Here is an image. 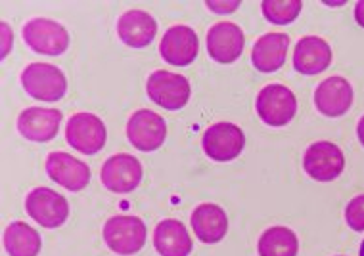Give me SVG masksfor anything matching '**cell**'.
<instances>
[{"instance_id":"30","label":"cell","mask_w":364,"mask_h":256,"mask_svg":"<svg viewBox=\"0 0 364 256\" xmlns=\"http://www.w3.org/2000/svg\"><path fill=\"white\" fill-rule=\"evenodd\" d=\"M358 256H364V241H363V245H360V250H358Z\"/></svg>"},{"instance_id":"11","label":"cell","mask_w":364,"mask_h":256,"mask_svg":"<svg viewBox=\"0 0 364 256\" xmlns=\"http://www.w3.org/2000/svg\"><path fill=\"white\" fill-rule=\"evenodd\" d=\"M102 184L113 194H131L142 180V165L129 153L109 157L100 172Z\"/></svg>"},{"instance_id":"28","label":"cell","mask_w":364,"mask_h":256,"mask_svg":"<svg viewBox=\"0 0 364 256\" xmlns=\"http://www.w3.org/2000/svg\"><path fill=\"white\" fill-rule=\"evenodd\" d=\"M355 19H357L358 26L364 27V0L357 2V6H355Z\"/></svg>"},{"instance_id":"27","label":"cell","mask_w":364,"mask_h":256,"mask_svg":"<svg viewBox=\"0 0 364 256\" xmlns=\"http://www.w3.org/2000/svg\"><path fill=\"white\" fill-rule=\"evenodd\" d=\"M0 27H2V60H4L10 48H12V31H10L8 23H2Z\"/></svg>"},{"instance_id":"4","label":"cell","mask_w":364,"mask_h":256,"mask_svg":"<svg viewBox=\"0 0 364 256\" xmlns=\"http://www.w3.org/2000/svg\"><path fill=\"white\" fill-rule=\"evenodd\" d=\"M146 92L154 104L164 107V109H169V111H176V109H182L188 104L190 82L186 77L157 69L148 77Z\"/></svg>"},{"instance_id":"22","label":"cell","mask_w":364,"mask_h":256,"mask_svg":"<svg viewBox=\"0 0 364 256\" xmlns=\"http://www.w3.org/2000/svg\"><path fill=\"white\" fill-rule=\"evenodd\" d=\"M4 249L10 256H38L41 252V235L26 222H12L4 230Z\"/></svg>"},{"instance_id":"25","label":"cell","mask_w":364,"mask_h":256,"mask_svg":"<svg viewBox=\"0 0 364 256\" xmlns=\"http://www.w3.org/2000/svg\"><path fill=\"white\" fill-rule=\"evenodd\" d=\"M346 220L355 231H364V195H357L349 201L346 208Z\"/></svg>"},{"instance_id":"12","label":"cell","mask_w":364,"mask_h":256,"mask_svg":"<svg viewBox=\"0 0 364 256\" xmlns=\"http://www.w3.org/2000/svg\"><path fill=\"white\" fill-rule=\"evenodd\" d=\"M46 174L50 176V180L58 182L60 186L70 189V191H81L90 182L88 165H85L70 153H63V151H54L48 155Z\"/></svg>"},{"instance_id":"26","label":"cell","mask_w":364,"mask_h":256,"mask_svg":"<svg viewBox=\"0 0 364 256\" xmlns=\"http://www.w3.org/2000/svg\"><path fill=\"white\" fill-rule=\"evenodd\" d=\"M205 6L209 10H213L215 13H232L236 8L240 6L238 0H232V2H219V0H211V2H205Z\"/></svg>"},{"instance_id":"8","label":"cell","mask_w":364,"mask_h":256,"mask_svg":"<svg viewBox=\"0 0 364 256\" xmlns=\"http://www.w3.org/2000/svg\"><path fill=\"white\" fill-rule=\"evenodd\" d=\"M245 136L234 123H215L201 138V148L213 161H232L244 150Z\"/></svg>"},{"instance_id":"3","label":"cell","mask_w":364,"mask_h":256,"mask_svg":"<svg viewBox=\"0 0 364 256\" xmlns=\"http://www.w3.org/2000/svg\"><path fill=\"white\" fill-rule=\"evenodd\" d=\"M21 35L33 52L44 56H60L70 46L68 29L48 18H35L27 21L21 29Z\"/></svg>"},{"instance_id":"23","label":"cell","mask_w":364,"mask_h":256,"mask_svg":"<svg viewBox=\"0 0 364 256\" xmlns=\"http://www.w3.org/2000/svg\"><path fill=\"white\" fill-rule=\"evenodd\" d=\"M259 256H297L299 239L284 226H272L263 231L257 245Z\"/></svg>"},{"instance_id":"6","label":"cell","mask_w":364,"mask_h":256,"mask_svg":"<svg viewBox=\"0 0 364 256\" xmlns=\"http://www.w3.org/2000/svg\"><path fill=\"white\" fill-rule=\"evenodd\" d=\"M106 125L100 117L92 113H75L71 115L65 126L68 144L85 155H95L106 144Z\"/></svg>"},{"instance_id":"18","label":"cell","mask_w":364,"mask_h":256,"mask_svg":"<svg viewBox=\"0 0 364 256\" xmlns=\"http://www.w3.org/2000/svg\"><path fill=\"white\" fill-rule=\"evenodd\" d=\"M190 226L201 243L213 245L225 239L228 231V218L219 205L203 203L194 208V213L190 216Z\"/></svg>"},{"instance_id":"7","label":"cell","mask_w":364,"mask_h":256,"mask_svg":"<svg viewBox=\"0 0 364 256\" xmlns=\"http://www.w3.org/2000/svg\"><path fill=\"white\" fill-rule=\"evenodd\" d=\"M26 211L43 228H60L70 216L68 199L50 188H35L26 199Z\"/></svg>"},{"instance_id":"9","label":"cell","mask_w":364,"mask_h":256,"mask_svg":"<svg viewBox=\"0 0 364 256\" xmlns=\"http://www.w3.org/2000/svg\"><path fill=\"white\" fill-rule=\"evenodd\" d=\"M303 169L316 182L336 180L346 169L343 151L332 142H314L303 157Z\"/></svg>"},{"instance_id":"29","label":"cell","mask_w":364,"mask_h":256,"mask_svg":"<svg viewBox=\"0 0 364 256\" xmlns=\"http://www.w3.org/2000/svg\"><path fill=\"white\" fill-rule=\"evenodd\" d=\"M357 136H358V142L364 145V115L360 117V121H358L357 125Z\"/></svg>"},{"instance_id":"1","label":"cell","mask_w":364,"mask_h":256,"mask_svg":"<svg viewBox=\"0 0 364 256\" xmlns=\"http://www.w3.org/2000/svg\"><path fill=\"white\" fill-rule=\"evenodd\" d=\"M21 84L31 98L38 101L62 100L68 90V79L52 63H31L21 73Z\"/></svg>"},{"instance_id":"15","label":"cell","mask_w":364,"mask_h":256,"mask_svg":"<svg viewBox=\"0 0 364 256\" xmlns=\"http://www.w3.org/2000/svg\"><path fill=\"white\" fill-rule=\"evenodd\" d=\"M208 52L217 63H234L244 52V33L232 21H219L208 33Z\"/></svg>"},{"instance_id":"13","label":"cell","mask_w":364,"mask_h":256,"mask_svg":"<svg viewBox=\"0 0 364 256\" xmlns=\"http://www.w3.org/2000/svg\"><path fill=\"white\" fill-rule=\"evenodd\" d=\"M62 113L48 107H27L19 113L18 132L31 142H50L60 130Z\"/></svg>"},{"instance_id":"20","label":"cell","mask_w":364,"mask_h":256,"mask_svg":"<svg viewBox=\"0 0 364 256\" xmlns=\"http://www.w3.org/2000/svg\"><path fill=\"white\" fill-rule=\"evenodd\" d=\"M289 37L286 33H267L252 50L253 67L261 73H274L282 67L288 54Z\"/></svg>"},{"instance_id":"24","label":"cell","mask_w":364,"mask_h":256,"mask_svg":"<svg viewBox=\"0 0 364 256\" xmlns=\"http://www.w3.org/2000/svg\"><path fill=\"white\" fill-rule=\"evenodd\" d=\"M303 4L299 0H264L261 4L263 16L269 19L270 23L277 26H288L297 19L301 12Z\"/></svg>"},{"instance_id":"19","label":"cell","mask_w":364,"mask_h":256,"mask_svg":"<svg viewBox=\"0 0 364 256\" xmlns=\"http://www.w3.org/2000/svg\"><path fill=\"white\" fill-rule=\"evenodd\" d=\"M157 23L144 10H129L117 21V35L131 48H144L156 38Z\"/></svg>"},{"instance_id":"2","label":"cell","mask_w":364,"mask_h":256,"mask_svg":"<svg viewBox=\"0 0 364 256\" xmlns=\"http://www.w3.org/2000/svg\"><path fill=\"white\" fill-rule=\"evenodd\" d=\"M102 233H104V241L113 252L129 256L139 252L144 247L148 230L139 216L121 214V216H113L107 220Z\"/></svg>"},{"instance_id":"17","label":"cell","mask_w":364,"mask_h":256,"mask_svg":"<svg viewBox=\"0 0 364 256\" xmlns=\"http://www.w3.org/2000/svg\"><path fill=\"white\" fill-rule=\"evenodd\" d=\"M332 63V48L321 37H303L295 44L294 67L301 75H318Z\"/></svg>"},{"instance_id":"16","label":"cell","mask_w":364,"mask_h":256,"mask_svg":"<svg viewBox=\"0 0 364 256\" xmlns=\"http://www.w3.org/2000/svg\"><path fill=\"white\" fill-rule=\"evenodd\" d=\"M314 106L326 117H341L353 106V87L343 77H330L314 90Z\"/></svg>"},{"instance_id":"14","label":"cell","mask_w":364,"mask_h":256,"mask_svg":"<svg viewBox=\"0 0 364 256\" xmlns=\"http://www.w3.org/2000/svg\"><path fill=\"white\" fill-rule=\"evenodd\" d=\"M198 50H200L198 35L186 26L171 27L169 31H165L159 44L161 57L176 67L190 65L198 57Z\"/></svg>"},{"instance_id":"21","label":"cell","mask_w":364,"mask_h":256,"mask_svg":"<svg viewBox=\"0 0 364 256\" xmlns=\"http://www.w3.org/2000/svg\"><path fill=\"white\" fill-rule=\"evenodd\" d=\"M154 247L161 256H188L192 252V239L182 222L167 218L156 226Z\"/></svg>"},{"instance_id":"5","label":"cell","mask_w":364,"mask_h":256,"mask_svg":"<svg viewBox=\"0 0 364 256\" xmlns=\"http://www.w3.org/2000/svg\"><path fill=\"white\" fill-rule=\"evenodd\" d=\"M259 119L269 126H286L297 113L295 94L284 84H267L259 92L257 104Z\"/></svg>"},{"instance_id":"10","label":"cell","mask_w":364,"mask_h":256,"mask_svg":"<svg viewBox=\"0 0 364 256\" xmlns=\"http://www.w3.org/2000/svg\"><path fill=\"white\" fill-rule=\"evenodd\" d=\"M127 138L134 145V150H159L164 145L165 138H167L165 119L150 109H140L127 123Z\"/></svg>"}]
</instances>
